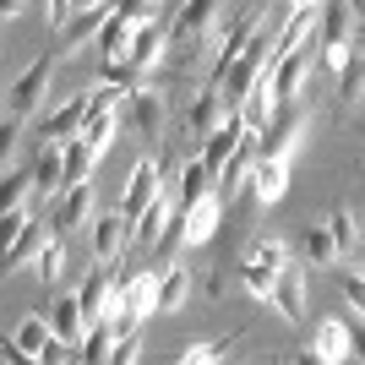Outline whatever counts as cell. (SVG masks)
<instances>
[{
  "label": "cell",
  "mask_w": 365,
  "mask_h": 365,
  "mask_svg": "<svg viewBox=\"0 0 365 365\" xmlns=\"http://www.w3.org/2000/svg\"><path fill=\"white\" fill-rule=\"evenodd\" d=\"M240 284L251 289V300H262V305L273 300V273H262L257 262H240Z\"/></svg>",
  "instance_id": "36"
},
{
  "label": "cell",
  "mask_w": 365,
  "mask_h": 365,
  "mask_svg": "<svg viewBox=\"0 0 365 365\" xmlns=\"http://www.w3.org/2000/svg\"><path fill=\"white\" fill-rule=\"evenodd\" d=\"M33 191L49 197V202L66 191V148H61V142H38V158H33Z\"/></svg>",
  "instance_id": "12"
},
{
  "label": "cell",
  "mask_w": 365,
  "mask_h": 365,
  "mask_svg": "<svg viewBox=\"0 0 365 365\" xmlns=\"http://www.w3.org/2000/svg\"><path fill=\"white\" fill-rule=\"evenodd\" d=\"M0 93H6V71H0Z\"/></svg>",
  "instance_id": "50"
},
{
  "label": "cell",
  "mask_w": 365,
  "mask_h": 365,
  "mask_svg": "<svg viewBox=\"0 0 365 365\" xmlns=\"http://www.w3.org/2000/svg\"><path fill=\"white\" fill-rule=\"evenodd\" d=\"M28 191H33V164H22V169H6V175H0V213L22 207V202H28Z\"/></svg>",
  "instance_id": "30"
},
{
  "label": "cell",
  "mask_w": 365,
  "mask_h": 365,
  "mask_svg": "<svg viewBox=\"0 0 365 365\" xmlns=\"http://www.w3.org/2000/svg\"><path fill=\"white\" fill-rule=\"evenodd\" d=\"M305 76H311V61H305V55H289V61H278V66H273V104H278V109L300 104Z\"/></svg>",
  "instance_id": "17"
},
{
  "label": "cell",
  "mask_w": 365,
  "mask_h": 365,
  "mask_svg": "<svg viewBox=\"0 0 365 365\" xmlns=\"http://www.w3.org/2000/svg\"><path fill=\"white\" fill-rule=\"evenodd\" d=\"M360 98H365V61L349 44V61L338 66V104H360Z\"/></svg>",
  "instance_id": "29"
},
{
  "label": "cell",
  "mask_w": 365,
  "mask_h": 365,
  "mask_svg": "<svg viewBox=\"0 0 365 365\" xmlns=\"http://www.w3.org/2000/svg\"><path fill=\"white\" fill-rule=\"evenodd\" d=\"M305 131H311V120H305V109H300V104L278 109V115L262 125V131H251V137H257V158H278V164H289L294 153H300Z\"/></svg>",
  "instance_id": "1"
},
{
  "label": "cell",
  "mask_w": 365,
  "mask_h": 365,
  "mask_svg": "<svg viewBox=\"0 0 365 365\" xmlns=\"http://www.w3.org/2000/svg\"><path fill=\"white\" fill-rule=\"evenodd\" d=\"M218 224H224V197L218 191H207V197H197L191 207L180 213V229H185V245H207L218 235Z\"/></svg>",
  "instance_id": "10"
},
{
  "label": "cell",
  "mask_w": 365,
  "mask_h": 365,
  "mask_svg": "<svg viewBox=\"0 0 365 365\" xmlns=\"http://www.w3.org/2000/svg\"><path fill=\"white\" fill-rule=\"evenodd\" d=\"M251 191H257L262 207L284 202V191H289V164H278V158H257V169H251Z\"/></svg>",
  "instance_id": "20"
},
{
  "label": "cell",
  "mask_w": 365,
  "mask_h": 365,
  "mask_svg": "<svg viewBox=\"0 0 365 365\" xmlns=\"http://www.w3.org/2000/svg\"><path fill=\"white\" fill-rule=\"evenodd\" d=\"M33 224V213L28 207H11V213H0V251H6V245L16 240V235H22V229Z\"/></svg>",
  "instance_id": "40"
},
{
  "label": "cell",
  "mask_w": 365,
  "mask_h": 365,
  "mask_svg": "<svg viewBox=\"0 0 365 365\" xmlns=\"http://www.w3.org/2000/svg\"><path fill=\"white\" fill-rule=\"evenodd\" d=\"M360 229H365V218H360Z\"/></svg>",
  "instance_id": "52"
},
{
  "label": "cell",
  "mask_w": 365,
  "mask_h": 365,
  "mask_svg": "<svg viewBox=\"0 0 365 365\" xmlns=\"http://www.w3.org/2000/svg\"><path fill=\"white\" fill-rule=\"evenodd\" d=\"M349 344H354V360L365 365V317H354V322H349Z\"/></svg>",
  "instance_id": "43"
},
{
  "label": "cell",
  "mask_w": 365,
  "mask_h": 365,
  "mask_svg": "<svg viewBox=\"0 0 365 365\" xmlns=\"http://www.w3.org/2000/svg\"><path fill=\"white\" fill-rule=\"evenodd\" d=\"M137 360H142V327L137 333H120L115 349H109V365H137Z\"/></svg>",
  "instance_id": "38"
},
{
  "label": "cell",
  "mask_w": 365,
  "mask_h": 365,
  "mask_svg": "<svg viewBox=\"0 0 365 365\" xmlns=\"http://www.w3.org/2000/svg\"><path fill=\"white\" fill-rule=\"evenodd\" d=\"M131 38H137V22L131 16H104V33H98V55H104L109 66H120L125 55H131Z\"/></svg>",
  "instance_id": "22"
},
{
  "label": "cell",
  "mask_w": 365,
  "mask_h": 365,
  "mask_svg": "<svg viewBox=\"0 0 365 365\" xmlns=\"http://www.w3.org/2000/svg\"><path fill=\"white\" fill-rule=\"evenodd\" d=\"M49 338H55V333H49V317H44V311H33V317H28V322H22V327L11 333V344H16L22 354H44V344H49Z\"/></svg>",
  "instance_id": "32"
},
{
  "label": "cell",
  "mask_w": 365,
  "mask_h": 365,
  "mask_svg": "<svg viewBox=\"0 0 365 365\" xmlns=\"http://www.w3.org/2000/svg\"><path fill=\"white\" fill-rule=\"evenodd\" d=\"M125 245H131V224H125L120 207H109V213L93 218V262H98V267H109Z\"/></svg>",
  "instance_id": "8"
},
{
  "label": "cell",
  "mask_w": 365,
  "mask_h": 365,
  "mask_svg": "<svg viewBox=\"0 0 365 365\" xmlns=\"http://www.w3.org/2000/svg\"><path fill=\"white\" fill-rule=\"evenodd\" d=\"M33 267H38V284L55 289V284L66 278V240H44V251L33 257Z\"/></svg>",
  "instance_id": "33"
},
{
  "label": "cell",
  "mask_w": 365,
  "mask_h": 365,
  "mask_svg": "<svg viewBox=\"0 0 365 365\" xmlns=\"http://www.w3.org/2000/svg\"><path fill=\"white\" fill-rule=\"evenodd\" d=\"M305 300H311V289H305V267L289 262V267L273 278V300H267V305H273L289 327H300V322H305Z\"/></svg>",
  "instance_id": "7"
},
{
  "label": "cell",
  "mask_w": 365,
  "mask_h": 365,
  "mask_svg": "<svg viewBox=\"0 0 365 365\" xmlns=\"http://www.w3.org/2000/svg\"><path fill=\"white\" fill-rule=\"evenodd\" d=\"M98 164H104V153L93 148V142H66V191H71V185H93V175H98ZM61 191V197H66Z\"/></svg>",
  "instance_id": "21"
},
{
  "label": "cell",
  "mask_w": 365,
  "mask_h": 365,
  "mask_svg": "<svg viewBox=\"0 0 365 365\" xmlns=\"http://www.w3.org/2000/svg\"><path fill=\"white\" fill-rule=\"evenodd\" d=\"M98 33H104V16H98V11H82V16H71V22L61 28V38H55V55H61V61H71L76 49L98 44Z\"/></svg>",
  "instance_id": "18"
},
{
  "label": "cell",
  "mask_w": 365,
  "mask_h": 365,
  "mask_svg": "<svg viewBox=\"0 0 365 365\" xmlns=\"http://www.w3.org/2000/svg\"><path fill=\"white\" fill-rule=\"evenodd\" d=\"M294 365H327V360H322V354H317V349H311V344H305V349H300V354H294Z\"/></svg>",
  "instance_id": "45"
},
{
  "label": "cell",
  "mask_w": 365,
  "mask_h": 365,
  "mask_svg": "<svg viewBox=\"0 0 365 365\" xmlns=\"http://www.w3.org/2000/svg\"><path fill=\"white\" fill-rule=\"evenodd\" d=\"M98 6H104V0H66V11H71V16H82V11H98Z\"/></svg>",
  "instance_id": "44"
},
{
  "label": "cell",
  "mask_w": 365,
  "mask_h": 365,
  "mask_svg": "<svg viewBox=\"0 0 365 365\" xmlns=\"http://www.w3.org/2000/svg\"><path fill=\"white\" fill-rule=\"evenodd\" d=\"M349 44H354V55L365 61V22H354V38H349Z\"/></svg>",
  "instance_id": "47"
},
{
  "label": "cell",
  "mask_w": 365,
  "mask_h": 365,
  "mask_svg": "<svg viewBox=\"0 0 365 365\" xmlns=\"http://www.w3.org/2000/svg\"><path fill=\"white\" fill-rule=\"evenodd\" d=\"M22 6H28V0H0V22H11V16L22 11Z\"/></svg>",
  "instance_id": "46"
},
{
  "label": "cell",
  "mask_w": 365,
  "mask_h": 365,
  "mask_svg": "<svg viewBox=\"0 0 365 365\" xmlns=\"http://www.w3.org/2000/svg\"><path fill=\"white\" fill-rule=\"evenodd\" d=\"M207 191H213V169L202 164V158H185V164H180V191H175V207L185 213V207H191L197 197H207Z\"/></svg>",
  "instance_id": "27"
},
{
  "label": "cell",
  "mask_w": 365,
  "mask_h": 365,
  "mask_svg": "<svg viewBox=\"0 0 365 365\" xmlns=\"http://www.w3.org/2000/svg\"><path fill=\"white\" fill-rule=\"evenodd\" d=\"M305 257L317 262V267H333V262H338V245H333V229H327V224L305 229Z\"/></svg>",
  "instance_id": "35"
},
{
  "label": "cell",
  "mask_w": 365,
  "mask_h": 365,
  "mask_svg": "<svg viewBox=\"0 0 365 365\" xmlns=\"http://www.w3.org/2000/svg\"><path fill=\"white\" fill-rule=\"evenodd\" d=\"M218 120H224V88H218V82H207V88L191 98V131H197V142L207 137Z\"/></svg>",
  "instance_id": "26"
},
{
  "label": "cell",
  "mask_w": 365,
  "mask_h": 365,
  "mask_svg": "<svg viewBox=\"0 0 365 365\" xmlns=\"http://www.w3.org/2000/svg\"><path fill=\"white\" fill-rule=\"evenodd\" d=\"M22 125H28V120H16V115L0 120V175L11 169V153H16V142H22Z\"/></svg>",
  "instance_id": "37"
},
{
  "label": "cell",
  "mask_w": 365,
  "mask_h": 365,
  "mask_svg": "<svg viewBox=\"0 0 365 365\" xmlns=\"http://www.w3.org/2000/svg\"><path fill=\"white\" fill-rule=\"evenodd\" d=\"M251 169H257V137H245L240 148L229 153V164L218 169V197H229V202H235V197L245 191V185H251Z\"/></svg>",
  "instance_id": "14"
},
{
  "label": "cell",
  "mask_w": 365,
  "mask_h": 365,
  "mask_svg": "<svg viewBox=\"0 0 365 365\" xmlns=\"http://www.w3.org/2000/svg\"><path fill=\"white\" fill-rule=\"evenodd\" d=\"M169 55V22L164 16H153V22H142L137 28V38H131V55H125V66H131V71H153V66L164 61Z\"/></svg>",
  "instance_id": "9"
},
{
  "label": "cell",
  "mask_w": 365,
  "mask_h": 365,
  "mask_svg": "<svg viewBox=\"0 0 365 365\" xmlns=\"http://www.w3.org/2000/svg\"><path fill=\"white\" fill-rule=\"evenodd\" d=\"M55 66H61V55H55V44L38 55V61L28 66V71L11 82V109L6 115H16V120H33L38 109H44V98H49V82H55Z\"/></svg>",
  "instance_id": "2"
},
{
  "label": "cell",
  "mask_w": 365,
  "mask_h": 365,
  "mask_svg": "<svg viewBox=\"0 0 365 365\" xmlns=\"http://www.w3.org/2000/svg\"><path fill=\"white\" fill-rule=\"evenodd\" d=\"M344 61H349V44H322V66L327 71H338Z\"/></svg>",
  "instance_id": "42"
},
{
  "label": "cell",
  "mask_w": 365,
  "mask_h": 365,
  "mask_svg": "<svg viewBox=\"0 0 365 365\" xmlns=\"http://www.w3.org/2000/svg\"><path fill=\"white\" fill-rule=\"evenodd\" d=\"M76 300H82V317H88V327H93V322H104V317H109V305L120 300V273H109V267H98V262H93V273H88V284L76 289Z\"/></svg>",
  "instance_id": "6"
},
{
  "label": "cell",
  "mask_w": 365,
  "mask_h": 365,
  "mask_svg": "<svg viewBox=\"0 0 365 365\" xmlns=\"http://www.w3.org/2000/svg\"><path fill=\"white\" fill-rule=\"evenodd\" d=\"M327 229H333V245H338V262H354L365 245V229L360 218L349 213V207H333V218H327Z\"/></svg>",
  "instance_id": "25"
},
{
  "label": "cell",
  "mask_w": 365,
  "mask_h": 365,
  "mask_svg": "<svg viewBox=\"0 0 365 365\" xmlns=\"http://www.w3.org/2000/svg\"><path fill=\"white\" fill-rule=\"evenodd\" d=\"M164 273V284H158V317H175V311H185V300H191V267H158Z\"/></svg>",
  "instance_id": "24"
},
{
  "label": "cell",
  "mask_w": 365,
  "mask_h": 365,
  "mask_svg": "<svg viewBox=\"0 0 365 365\" xmlns=\"http://www.w3.org/2000/svg\"><path fill=\"white\" fill-rule=\"evenodd\" d=\"M93 218H98L93 185H71V191L55 202V224H61V229H93Z\"/></svg>",
  "instance_id": "16"
},
{
  "label": "cell",
  "mask_w": 365,
  "mask_h": 365,
  "mask_svg": "<svg viewBox=\"0 0 365 365\" xmlns=\"http://www.w3.org/2000/svg\"><path fill=\"white\" fill-rule=\"evenodd\" d=\"M44 317H49V333L61 338V344L82 349V338H88V317H82V300H76V294H55V305H49Z\"/></svg>",
  "instance_id": "13"
},
{
  "label": "cell",
  "mask_w": 365,
  "mask_h": 365,
  "mask_svg": "<svg viewBox=\"0 0 365 365\" xmlns=\"http://www.w3.org/2000/svg\"><path fill=\"white\" fill-rule=\"evenodd\" d=\"M44 240H49V235H44V224H38V218H33V224L22 229V235H16V240L6 245V251H0V278H6V273H16V267H22V262H33V257H38V251H44Z\"/></svg>",
  "instance_id": "23"
},
{
  "label": "cell",
  "mask_w": 365,
  "mask_h": 365,
  "mask_svg": "<svg viewBox=\"0 0 365 365\" xmlns=\"http://www.w3.org/2000/svg\"><path fill=\"white\" fill-rule=\"evenodd\" d=\"M125 98H131V125H137V137L142 142H158V137H164V93L137 82Z\"/></svg>",
  "instance_id": "11"
},
{
  "label": "cell",
  "mask_w": 365,
  "mask_h": 365,
  "mask_svg": "<svg viewBox=\"0 0 365 365\" xmlns=\"http://www.w3.org/2000/svg\"><path fill=\"white\" fill-rule=\"evenodd\" d=\"M218 6H224V0H180V11L169 22V44H207Z\"/></svg>",
  "instance_id": "4"
},
{
  "label": "cell",
  "mask_w": 365,
  "mask_h": 365,
  "mask_svg": "<svg viewBox=\"0 0 365 365\" xmlns=\"http://www.w3.org/2000/svg\"><path fill=\"white\" fill-rule=\"evenodd\" d=\"M245 262H257L262 273H273V278H278L284 267H289V245L278 240V235H262V240L251 245V257H245Z\"/></svg>",
  "instance_id": "31"
},
{
  "label": "cell",
  "mask_w": 365,
  "mask_h": 365,
  "mask_svg": "<svg viewBox=\"0 0 365 365\" xmlns=\"http://www.w3.org/2000/svg\"><path fill=\"white\" fill-rule=\"evenodd\" d=\"M158 197H164V169H158V158H137V164H131V175H125V191H120L125 224H137V218L148 213Z\"/></svg>",
  "instance_id": "3"
},
{
  "label": "cell",
  "mask_w": 365,
  "mask_h": 365,
  "mask_svg": "<svg viewBox=\"0 0 365 365\" xmlns=\"http://www.w3.org/2000/svg\"><path fill=\"white\" fill-rule=\"evenodd\" d=\"M175 213H180V207H175V197H158L148 213L131 224V245H137V251H153V245H158V235L169 229V218H175Z\"/></svg>",
  "instance_id": "19"
},
{
  "label": "cell",
  "mask_w": 365,
  "mask_h": 365,
  "mask_svg": "<svg viewBox=\"0 0 365 365\" xmlns=\"http://www.w3.org/2000/svg\"><path fill=\"white\" fill-rule=\"evenodd\" d=\"M349 11H354V22H365V0H349Z\"/></svg>",
  "instance_id": "49"
},
{
  "label": "cell",
  "mask_w": 365,
  "mask_h": 365,
  "mask_svg": "<svg viewBox=\"0 0 365 365\" xmlns=\"http://www.w3.org/2000/svg\"><path fill=\"white\" fill-rule=\"evenodd\" d=\"M349 38H354L349 0H322V44H349Z\"/></svg>",
  "instance_id": "28"
},
{
  "label": "cell",
  "mask_w": 365,
  "mask_h": 365,
  "mask_svg": "<svg viewBox=\"0 0 365 365\" xmlns=\"http://www.w3.org/2000/svg\"><path fill=\"white\" fill-rule=\"evenodd\" d=\"M289 6H294V11H317L322 0H289Z\"/></svg>",
  "instance_id": "48"
},
{
  "label": "cell",
  "mask_w": 365,
  "mask_h": 365,
  "mask_svg": "<svg viewBox=\"0 0 365 365\" xmlns=\"http://www.w3.org/2000/svg\"><path fill=\"white\" fill-rule=\"evenodd\" d=\"M311 349H317L327 365H344V360H354L349 322H344V317H322V322H317V338H311Z\"/></svg>",
  "instance_id": "15"
},
{
  "label": "cell",
  "mask_w": 365,
  "mask_h": 365,
  "mask_svg": "<svg viewBox=\"0 0 365 365\" xmlns=\"http://www.w3.org/2000/svg\"><path fill=\"white\" fill-rule=\"evenodd\" d=\"M344 294L360 305V317H365V278H360V273H344Z\"/></svg>",
  "instance_id": "41"
},
{
  "label": "cell",
  "mask_w": 365,
  "mask_h": 365,
  "mask_svg": "<svg viewBox=\"0 0 365 365\" xmlns=\"http://www.w3.org/2000/svg\"><path fill=\"white\" fill-rule=\"evenodd\" d=\"M360 142H365V120H360Z\"/></svg>",
  "instance_id": "51"
},
{
  "label": "cell",
  "mask_w": 365,
  "mask_h": 365,
  "mask_svg": "<svg viewBox=\"0 0 365 365\" xmlns=\"http://www.w3.org/2000/svg\"><path fill=\"white\" fill-rule=\"evenodd\" d=\"M88 104H93V93H71V98H66V104H55L44 115V125H38V137L44 142H76L82 137V120H88Z\"/></svg>",
  "instance_id": "5"
},
{
  "label": "cell",
  "mask_w": 365,
  "mask_h": 365,
  "mask_svg": "<svg viewBox=\"0 0 365 365\" xmlns=\"http://www.w3.org/2000/svg\"><path fill=\"white\" fill-rule=\"evenodd\" d=\"M229 344L235 338H218V344H197V349H185L180 365H218V354H229Z\"/></svg>",
  "instance_id": "39"
},
{
  "label": "cell",
  "mask_w": 365,
  "mask_h": 365,
  "mask_svg": "<svg viewBox=\"0 0 365 365\" xmlns=\"http://www.w3.org/2000/svg\"><path fill=\"white\" fill-rule=\"evenodd\" d=\"M115 327L109 322H93L88 327V338H82V365H109V349H115Z\"/></svg>",
  "instance_id": "34"
}]
</instances>
